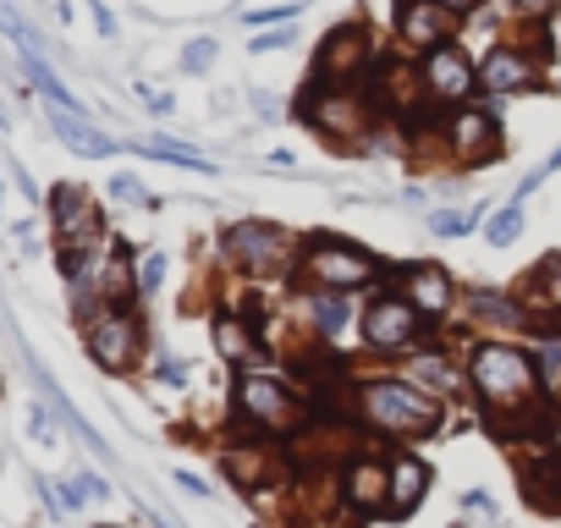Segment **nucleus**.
<instances>
[{
    "label": "nucleus",
    "mask_w": 561,
    "mask_h": 528,
    "mask_svg": "<svg viewBox=\"0 0 561 528\" xmlns=\"http://www.w3.org/2000/svg\"><path fill=\"white\" fill-rule=\"evenodd\" d=\"M468 386H473L479 408L490 413V424H506L512 413H523V408L539 402V364L517 342L479 336L468 347Z\"/></svg>",
    "instance_id": "1"
},
{
    "label": "nucleus",
    "mask_w": 561,
    "mask_h": 528,
    "mask_svg": "<svg viewBox=\"0 0 561 528\" xmlns=\"http://www.w3.org/2000/svg\"><path fill=\"white\" fill-rule=\"evenodd\" d=\"M358 418H364L375 435L419 440V435H435V429H440V397H430V391L413 386V380H369V386L358 391Z\"/></svg>",
    "instance_id": "2"
},
{
    "label": "nucleus",
    "mask_w": 561,
    "mask_h": 528,
    "mask_svg": "<svg viewBox=\"0 0 561 528\" xmlns=\"http://www.w3.org/2000/svg\"><path fill=\"white\" fill-rule=\"evenodd\" d=\"M298 271L320 292H358V287L380 282V259L364 253L358 242H342V237H309L298 253Z\"/></svg>",
    "instance_id": "3"
},
{
    "label": "nucleus",
    "mask_w": 561,
    "mask_h": 528,
    "mask_svg": "<svg viewBox=\"0 0 561 528\" xmlns=\"http://www.w3.org/2000/svg\"><path fill=\"white\" fill-rule=\"evenodd\" d=\"M220 253L237 264V271L259 276V282H275V276H287L293 271V231H280L275 220H231L220 231Z\"/></svg>",
    "instance_id": "4"
},
{
    "label": "nucleus",
    "mask_w": 561,
    "mask_h": 528,
    "mask_svg": "<svg viewBox=\"0 0 561 528\" xmlns=\"http://www.w3.org/2000/svg\"><path fill=\"white\" fill-rule=\"evenodd\" d=\"M45 204H50V231H56V253H61V264H78V259H89V253H100V248L111 242L100 204H94L78 182L50 187Z\"/></svg>",
    "instance_id": "5"
},
{
    "label": "nucleus",
    "mask_w": 561,
    "mask_h": 528,
    "mask_svg": "<svg viewBox=\"0 0 561 528\" xmlns=\"http://www.w3.org/2000/svg\"><path fill=\"white\" fill-rule=\"evenodd\" d=\"M237 413H242L259 435H293V429L309 418V408L293 397V386L275 380V375H264V369H242V375H237Z\"/></svg>",
    "instance_id": "6"
},
{
    "label": "nucleus",
    "mask_w": 561,
    "mask_h": 528,
    "mask_svg": "<svg viewBox=\"0 0 561 528\" xmlns=\"http://www.w3.org/2000/svg\"><path fill=\"white\" fill-rule=\"evenodd\" d=\"M83 347L105 375H133L144 358V320L133 309H105L83 325Z\"/></svg>",
    "instance_id": "7"
},
{
    "label": "nucleus",
    "mask_w": 561,
    "mask_h": 528,
    "mask_svg": "<svg viewBox=\"0 0 561 528\" xmlns=\"http://www.w3.org/2000/svg\"><path fill=\"white\" fill-rule=\"evenodd\" d=\"M419 89H424L430 105L462 111V105L473 100V89H479V67H473L468 50L451 39V45H440V50H430V56L419 61Z\"/></svg>",
    "instance_id": "8"
},
{
    "label": "nucleus",
    "mask_w": 561,
    "mask_h": 528,
    "mask_svg": "<svg viewBox=\"0 0 561 528\" xmlns=\"http://www.w3.org/2000/svg\"><path fill=\"white\" fill-rule=\"evenodd\" d=\"M369 56H375V45H369V34L358 23L331 28L320 56H314V89H353V78L369 67Z\"/></svg>",
    "instance_id": "9"
},
{
    "label": "nucleus",
    "mask_w": 561,
    "mask_h": 528,
    "mask_svg": "<svg viewBox=\"0 0 561 528\" xmlns=\"http://www.w3.org/2000/svg\"><path fill=\"white\" fill-rule=\"evenodd\" d=\"M364 342L375 347V353H402V347H413L419 336H424V314L402 298V292H380L369 309H364Z\"/></svg>",
    "instance_id": "10"
},
{
    "label": "nucleus",
    "mask_w": 561,
    "mask_h": 528,
    "mask_svg": "<svg viewBox=\"0 0 561 528\" xmlns=\"http://www.w3.org/2000/svg\"><path fill=\"white\" fill-rule=\"evenodd\" d=\"M479 89L501 94V100L506 94H534V89H545V67L523 45H490L484 61H479Z\"/></svg>",
    "instance_id": "11"
},
{
    "label": "nucleus",
    "mask_w": 561,
    "mask_h": 528,
    "mask_svg": "<svg viewBox=\"0 0 561 528\" xmlns=\"http://www.w3.org/2000/svg\"><path fill=\"white\" fill-rule=\"evenodd\" d=\"M304 116H309V127L325 133V138H358V133H369V105H364L358 89H314V83H309Z\"/></svg>",
    "instance_id": "12"
},
{
    "label": "nucleus",
    "mask_w": 561,
    "mask_h": 528,
    "mask_svg": "<svg viewBox=\"0 0 561 528\" xmlns=\"http://www.w3.org/2000/svg\"><path fill=\"white\" fill-rule=\"evenodd\" d=\"M391 28H397V45H402V50H413V56H430V50L451 45V34H457V18H451L446 7H435V0H397Z\"/></svg>",
    "instance_id": "13"
},
{
    "label": "nucleus",
    "mask_w": 561,
    "mask_h": 528,
    "mask_svg": "<svg viewBox=\"0 0 561 528\" xmlns=\"http://www.w3.org/2000/svg\"><path fill=\"white\" fill-rule=\"evenodd\" d=\"M440 144H446V154H451L457 165H490V160L501 154V122H495L490 111H479V105H462V111L446 122Z\"/></svg>",
    "instance_id": "14"
},
{
    "label": "nucleus",
    "mask_w": 561,
    "mask_h": 528,
    "mask_svg": "<svg viewBox=\"0 0 561 528\" xmlns=\"http://www.w3.org/2000/svg\"><path fill=\"white\" fill-rule=\"evenodd\" d=\"M342 501L358 512V517H380L391 506V462L380 457H353L347 473H342Z\"/></svg>",
    "instance_id": "15"
},
{
    "label": "nucleus",
    "mask_w": 561,
    "mask_h": 528,
    "mask_svg": "<svg viewBox=\"0 0 561 528\" xmlns=\"http://www.w3.org/2000/svg\"><path fill=\"white\" fill-rule=\"evenodd\" d=\"M209 336H215V353L237 369H259L264 364V342H259V320L242 314V309H220L209 320Z\"/></svg>",
    "instance_id": "16"
},
{
    "label": "nucleus",
    "mask_w": 561,
    "mask_h": 528,
    "mask_svg": "<svg viewBox=\"0 0 561 528\" xmlns=\"http://www.w3.org/2000/svg\"><path fill=\"white\" fill-rule=\"evenodd\" d=\"M424 320H446L451 314V276L440 271V264H408V271H402V287H397Z\"/></svg>",
    "instance_id": "17"
},
{
    "label": "nucleus",
    "mask_w": 561,
    "mask_h": 528,
    "mask_svg": "<svg viewBox=\"0 0 561 528\" xmlns=\"http://www.w3.org/2000/svg\"><path fill=\"white\" fill-rule=\"evenodd\" d=\"M430 462L424 457H413V451H397L391 457V517H408V512H419V501L430 495Z\"/></svg>",
    "instance_id": "18"
},
{
    "label": "nucleus",
    "mask_w": 561,
    "mask_h": 528,
    "mask_svg": "<svg viewBox=\"0 0 561 528\" xmlns=\"http://www.w3.org/2000/svg\"><path fill=\"white\" fill-rule=\"evenodd\" d=\"M468 320L484 331V336H517L523 325H528V309L523 303H512V298H501V292H468Z\"/></svg>",
    "instance_id": "19"
},
{
    "label": "nucleus",
    "mask_w": 561,
    "mask_h": 528,
    "mask_svg": "<svg viewBox=\"0 0 561 528\" xmlns=\"http://www.w3.org/2000/svg\"><path fill=\"white\" fill-rule=\"evenodd\" d=\"M50 133H56L72 154H83V160H105V154H116V138H105L83 111H50Z\"/></svg>",
    "instance_id": "20"
},
{
    "label": "nucleus",
    "mask_w": 561,
    "mask_h": 528,
    "mask_svg": "<svg viewBox=\"0 0 561 528\" xmlns=\"http://www.w3.org/2000/svg\"><path fill=\"white\" fill-rule=\"evenodd\" d=\"M23 72H28V83L39 89V100H45L50 111H83V105H78V94L56 78V67H50L39 50H28V56H23Z\"/></svg>",
    "instance_id": "21"
},
{
    "label": "nucleus",
    "mask_w": 561,
    "mask_h": 528,
    "mask_svg": "<svg viewBox=\"0 0 561 528\" xmlns=\"http://www.w3.org/2000/svg\"><path fill=\"white\" fill-rule=\"evenodd\" d=\"M408 375H413V386H424L430 397H435V391H440V397H457V391H462V375L446 364V353H435V358L419 353V358L408 364Z\"/></svg>",
    "instance_id": "22"
},
{
    "label": "nucleus",
    "mask_w": 561,
    "mask_h": 528,
    "mask_svg": "<svg viewBox=\"0 0 561 528\" xmlns=\"http://www.w3.org/2000/svg\"><path fill=\"white\" fill-rule=\"evenodd\" d=\"M309 314H314V325H320V336H342L347 331V320H353V292H309Z\"/></svg>",
    "instance_id": "23"
},
{
    "label": "nucleus",
    "mask_w": 561,
    "mask_h": 528,
    "mask_svg": "<svg viewBox=\"0 0 561 528\" xmlns=\"http://www.w3.org/2000/svg\"><path fill=\"white\" fill-rule=\"evenodd\" d=\"M523 220H528V215H523V198L501 204V209L490 215V226H484V242H490V248H512L517 231H523Z\"/></svg>",
    "instance_id": "24"
},
{
    "label": "nucleus",
    "mask_w": 561,
    "mask_h": 528,
    "mask_svg": "<svg viewBox=\"0 0 561 528\" xmlns=\"http://www.w3.org/2000/svg\"><path fill=\"white\" fill-rule=\"evenodd\" d=\"M138 154H149V160H165V165H187V171H209V160H204L198 149H187V144H165V138H149V144H138Z\"/></svg>",
    "instance_id": "25"
},
{
    "label": "nucleus",
    "mask_w": 561,
    "mask_h": 528,
    "mask_svg": "<svg viewBox=\"0 0 561 528\" xmlns=\"http://www.w3.org/2000/svg\"><path fill=\"white\" fill-rule=\"evenodd\" d=\"M479 220H484L479 204H473V209H435V215H430V231H435V237H468Z\"/></svg>",
    "instance_id": "26"
},
{
    "label": "nucleus",
    "mask_w": 561,
    "mask_h": 528,
    "mask_svg": "<svg viewBox=\"0 0 561 528\" xmlns=\"http://www.w3.org/2000/svg\"><path fill=\"white\" fill-rule=\"evenodd\" d=\"M165 253H144L138 259V298H149V292H160V282H165Z\"/></svg>",
    "instance_id": "27"
},
{
    "label": "nucleus",
    "mask_w": 561,
    "mask_h": 528,
    "mask_svg": "<svg viewBox=\"0 0 561 528\" xmlns=\"http://www.w3.org/2000/svg\"><path fill=\"white\" fill-rule=\"evenodd\" d=\"M506 12L523 18V23H545V18L556 12V0H506Z\"/></svg>",
    "instance_id": "28"
},
{
    "label": "nucleus",
    "mask_w": 561,
    "mask_h": 528,
    "mask_svg": "<svg viewBox=\"0 0 561 528\" xmlns=\"http://www.w3.org/2000/svg\"><path fill=\"white\" fill-rule=\"evenodd\" d=\"M534 282H539V287L550 292V303L561 309V253H550V259L539 264V276H534Z\"/></svg>",
    "instance_id": "29"
},
{
    "label": "nucleus",
    "mask_w": 561,
    "mask_h": 528,
    "mask_svg": "<svg viewBox=\"0 0 561 528\" xmlns=\"http://www.w3.org/2000/svg\"><path fill=\"white\" fill-rule=\"evenodd\" d=\"M209 61H215V39H193V45L182 50V67H187V72H204Z\"/></svg>",
    "instance_id": "30"
},
{
    "label": "nucleus",
    "mask_w": 561,
    "mask_h": 528,
    "mask_svg": "<svg viewBox=\"0 0 561 528\" xmlns=\"http://www.w3.org/2000/svg\"><path fill=\"white\" fill-rule=\"evenodd\" d=\"M111 193H116V198H122V204H144V209H149V204H154V198H149V193H144V182H133V176H116V182H111Z\"/></svg>",
    "instance_id": "31"
},
{
    "label": "nucleus",
    "mask_w": 561,
    "mask_h": 528,
    "mask_svg": "<svg viewBox=\"0 0 561 528\" xmlns=\"http://www.w3.org/2000/svg\"><path fill=\"white\" fill-rule=\"evenodd\" d=\"M287 45H293V34L280 28V34H259V39H253L248 50H253V56H264V50H287Z\"/></svg>",
    "instance_id": "32"
},
{
    "label": "nucleus",
    "mask_w": 561,
    "mask_h": 528,
    "mask_svg": "<svg viewBox=\"0 0 561 528\" xmlns=\"http://www.w3.org/2000/svg\"><path fill=\"white\" fill-rule=\"evenodd\" d=\"M287 18H298V7H275V12H248L242 23H248V28H259V23H287Z\"/></svg>",
    "instance_id": "33"
},
{
    "label": "nucleus",
    "mask_w": 561,
    "mask_h": 528,
    "mask_svg": "<svg viewBox=\"0 0 561 528\" xmlns=\"http://www.w3.org/2000/svg\"><path fill=\"white\" fill-rule=\"evenodd\" d=\"M154 380H165V386H182V380H187V364H171V358H160V364H154Z\"/></svg>",
    "instance_id": "34"
},
{
    "label": "nucleus",
    "mask_w": 561,
    "mask_h": 528,
    "mask_svg": "<svg viewBox=\"0 0 561 528\" xmlns=\"http://www.w3.org/2000/svg\"><path fill=\"white\" fill-rule=\"evenodd\" d=\"M28 429H34V440H45V446L56 440V429H50V413H45V408H34V413H28Z\"/></svg>",
    "instance_id": "35"
},
{
    "label": "nucleus",
    "mask_w": 561,
    "mask_h": 528,
    "mask_svg": "<svg viewBox=\"0 0 561 528\" xmlns=\"http://www.w3.org/2000/svg\"><path fill=\"white\" fill-rule=\"evenodd\" d=\"M435 7H446L451 18H468V12H479V7H484V0H435Z\"/></svg>",
    "instance_id": "36"
},
{
    "label": "nucleus",
    "mask_w": 561,
    "mask_h": 528,
    "mask_svg": "<svg viewBox=\"0 0 561 528\" xmlns=\"http://www.w3.org/2000/svg\"><path fill=\"white\" fill-rule=\"evenodd\" d=\"M94 23H100V34H105V39H111V34H116V18H111V12H105V0H94Z\"/></svg>",
    "instance_id": "37"
},
{
    "label": "nucleus",
    "mask_w": 561,
    "mask_h": 528,
    "mask_svg": "<svg viewBox=\"0 0 561 528\" xmlns=\"http://www.w3.org/2000/svg\"><path fill=\"white\" fill-rule=\"evenodd\" d=\"M176 484H182V490H193V495H209V484H204L198 473H176Z\"/></svg>",
    "instance_id": "38"
},
{
    "label": "nucleus",
    "mask_w": 561,
    "mask_h": 528,
    "mask_svg": "<svg viewBox=\"0 0 561 528\" xmlns=\"http://www.w3.org/2000/svg\"><path fill=\"white\" fill-rule=\"evenodd\" d=\"M539 171H545V176H550V171H561V144H556V154H550V160H545Z\"/></svg>",
    "instance_id": "39"
},
{
    "label": "nucleus",
    "mask_w": 561,
    "mask_h": 528,
    "mask_svg": "<svg viewBox=\"0 0 561 528\" xmlns=\"http://www.w3.org/2000/svg\"><path fill=\"white\" fill-rule=\"evenodd\" d=\"M0 127H12V111H7V100H0Z\"/></svg>",
    "instance_id": "40"
},
{
    "label": "nucleus",
    "mask_w": 561,
    "mask_h": 528,
    "mask_svg": "<svg viewBox=\"0 0 561 528\" xmlns=\"http://www.w3.org/2000/svg\"><path fill=\"white\" fill-rule=\"evenodd\" d=\"M0 198H7V193H0Z\"/></svg>",
    "instance_id": "41"
},
{
    "label": "nucleus",
    "mask_w": 561,
    "mask_h": 528,
    "mask_svg": "<svg viewBox=\"0 0 561 528\" xmlns=\"http://www.w3.org/2000/svg\"><path fill=\"white\" fill-rule=\"evenodd\" d=\"M105 528H111V523H105Z\"/></svg>",
    "instance_id": "42"
}]
</instances>
